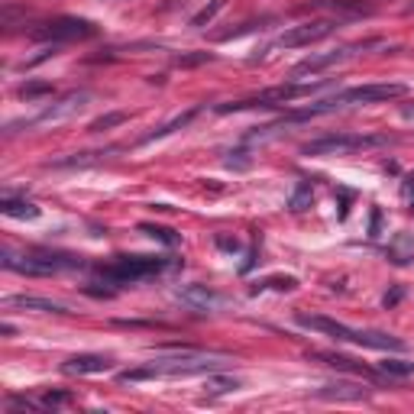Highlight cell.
<instances>
[{
	"instance_id": "obj_1",
	"label": "cell",
	"mask_w": 414,
	"mask_h": 414,
	"mask_svg": "<svg viewBox=\"0 0 414 414\" xmlns=\"http://www.w3.org/2000/svg\"><path fill=\"white\" fill-rule=\"evenodd\" d=\"M301 327L308 330H317L324 337H333L340 343H356V346H369V350H392V353H405V340L392 337V333H382V330H356V327H346L340 321H330V317H321V314H298L295 317Z\"/></svg>"
},
{
	"instance_id": "obj_2",
	"label": "cell",
	"mask_w": 414,
	"mask_h": 414,
	"mask_svg": "<svg viewBox=\"0 0 414 414\" xmlns=\"http://www.w3.org/2000/svg\"><path fill=\"white\" fill-rule=\"evenodd\" d=\"M165 269H169V262L159 256H120L113 266H100V279L113 281V285H133V281L152 279Z\"/></svg>"
},
{
	"instance_id": "obj_3",
	"label": "cell",
	"mask_w": 414,
	"mask_h": 414,
	"mask_svg": "<svg viewBox=\"0 0 414 414\" xmlns=\"http://www.w3.org/2000/svg\"><path fill=\"white\" fill-rule=\"evenodd\" d=\"M379 146H392V136L376 133V136H321V140L308 143L301 149L304 155H346V152H363V149H379Z\"/></svg>"
},
{
	"instance_id": "obj_4",
	"label": "cell",
	"mask_w": 414,
	"mask_h": 414,
	"mask_svg": "<svg viewBox=\"0 0 414 414\" xmlns=\"http://www.w3.org/2000/svg\"><path fill=\"white\" fill-rule=\"evenodd\" d=\"M327 81H314V85H279V88H269L262 94H253V98H243V100H233V104H217V113H230V110H249V107H279L288 104L295 98H304V94H314Z\"/></svg>"
},
{
	"instance_id": "obj_5",
	"label": "cell",
	"mask_w": 414,
	"mask_h": 414,
	"mask_svg": "<svg viewBox=\"0 0 414 414\" xmlns=\"http://www.w3.org/2000/svg\"><path fill=\"white\" fill-rule=\"evenodd\" d=\"M75 266H85L81 259H71V256H39V253H26V256H14L7 249L4 253V269L10 272H20V275H58L62 269H75Z\"/></svg>"
},
{
	"instance_id": "obj_6",
	"label": "cell",
	"mask_w": 414,
	"mask_h": 414,
	"mask_svg": "<svg viewBox=\"0 0 414 414\" xmlns=\"http://www.w3.org/2000/svg\"><path fill=\"white\" fill-rule=\"evenodd\" d=\"M98 36V26L88 20H78V16H58V20L43 23L39 29H33V39L39 43H78V39H91Z\"/></svg>"
},
{
	"instance_id": "obj_7",
	"label": "cell",
	"mask_w": 414,
	"mask_h": 414,
	"mask_svg": "<svg viewBox=\"0 0 414 414\" xmlns=\"http://www.w3.org/2000/svg\"><path fill=\"white\" fill-rule=\"evenodd\" d=\"M340 20H314V23H301V26H291L288 33H281L279 46H285V49H301V46H311V43H321V39H327L330 33H337Z\"/></svg>"
},
{
	"instance_id": "obj_8",
	"label": "cell",
	"mask_w": 414,
	"mask_h": 414,
	"mask_svg": "<svg viewBox=\"0 0 414 414\" xmlns=\"http://www.w3.org/2000/svg\"><path fill=\"white\" fill-rule=\"evenodd\" d=\"M91 100V91H71V94H65L58 104H52V107H46L39 117H33V120H23V127H43V123H58V120H65V117H71V113H78L81 107Z\"/></svg>"
},
{
	"instance_id": "obj_9",
	"label": "cell",
	"mask_w": 414,
	"mask_h": 414,
	"mask_svg": "<svg viewBox=\"0 0 414 414\" xmlns=\"http://www.w3.org/2000/svg\"><path fill=\"white\" fill-rule=\"evenodd\" d=\"M376 43H356V46H346V49H333V52H324V56H311L304 58V62H298L295 68H291V78H301V75H314V71H324L330 68V65H340L346 62L350 56H356L359 49H372Z\"/></svg>"
},
{
	"instance_id": "obj_10",
	"label": "cell",
	"mask_w": 414,
	"mask_h": 414,
	"mask_svg": "<svg viewBox=\"0 0 414 414\" xmlns=\"http://www.w3.org/2000/svg\"><path fill=\"white\" fill-rule=\"evenodd\" d=\"M110 369H113V359L104 356V353H78V356L62 363L65 376H98V372H110Z\"/></svg>"
},
{
	"instance_id": "obj_11",
	"label": "cell",
	"mask_w": 414,
	"mask_h": 414,
	"mask_svg": "<svg viewBox=\"0 0 414 414\" xmlns=\"http://www.w3.org/2000/svg\"><path fill=\"white\" fill-rule=\"evenodd\" d=\"M175 298H178V301H185L188 308H195V311H211V308H217V304H220V295H217V291H211L207 285H182L175 291Z\"/></svg>"
},
{
	"instance_id": "obj_12",
	"label": "cell",
	"mask_w": 414,
	"mask_h": 414,
	"mask_svg": "<svg viewBox=\"0 0 414 414\" xmlns=\"http://www.w3.org/2000/svg\"><path fill=\"white\" fill-rule=\"evenodd\" d=\"M4 308H23V311H39V314H68V308L49 298H36V295H10L4 298Z\"/></svg>"
},
{
	"instance_id": "obj_13",
	"label": "cell",
	"mask_w": 414,
	"mask_h": 414,
	"mask_svg": "<svg viewBox=\"0 0 414 414\" xmlns=\"http://www.w3.org/2000/svg\"><path fill=\"white\" fill-rule=\"evenodd\" d=\"M304 10H330V14H346V16H369L372 7L363 0H311Z\"/></svg>"
},
{
	"instance_id": "obj_14",
	"label": "cell",
	"mask_w": 414,
	"mask_h": 414,
	"mask_svg": "<svg viewBox=\"0 0 414 414\" xmlns=\"http://www.w3.org/2000/svg\"><path fill=\"white\" fill-rule=\"evenodd\" d=\"M388 259H392L395 266H408V262L414 259V237L398 233V237L388 243Z\"/></svg>"
},
{
	"instance_id": "obj_15",
	"label": "cell",
	"mask_w": 414,
	"mask_h": 414,
	"mask_svg": "<svg viewBox=\"0 0 414 414\" xmlns=\"http://www.w3.org/2000/svg\"><path fill=\"white\" fill-rule=\"evenodd\" d=\"M317 398H330V401H359V398H369L366 388L356 385H324L317 388Z\"/></svg>"
},
{
	"instance_id": "obj_16",
	"label": "cell",
	"mask_w": 414,
	"mask_h": 414,
	"mask_svg": "<svg viewBox=\"0 0 414 414\" xmlns=\"http://www.w3.org/2000/svg\"><path fill=\"white\" fill-rule=\"evenodd\" d=\"M0 211L7 214V217H16V220H36L39 217V207L29 201H16V197H4L0 201Z\"/></svg>"
},
{
	"instance_id": "obj_17",
	"label": "cell",
	"mask_w": 414,
	"mask_h": 414,
	"mask_svg": "<svg viewBox=\"0 0 414 414\" xmlns=\"http://www.w3.org/2000/svg\"><path fill=\"white\" fill-rule=\"evenodd\" d=\"M197 117V110H188V113H182V117H175V120H169V123H165V127H159L155 130V133H149L146 140L143 143H152V140H162V136H169V133H175V130H182V127H188L191 120Z\"/></svg>"
},
{
	"instance_id": "obj_18",
	"label": "cell",
	"mask_w": 414,
	"mask_h": 414,
	"mask_svg": "<svg viewBox=\"0 0 414 414\" xmlns=\"http://www.w3.org/2000/svg\"><path fill=\"white\" fill-rule=\"evenodd\" d=\"M314 359H321V363L333 366V369H353V372H363V376H372L366 366H356L350 356H337V353H314Z\"/></svg>"
},
{
	"instance_id": "obj_19",
	"label": "cell",
	"mask_w": 414,
	"mask_h": 414,
	"mask_svg": "<svg viewBox=\"0 0 414 414\" xmlns=\"http://www.w3.org/2000/svg\"><path fill=\"white\" fill-rule=\"evenodd\" d=\"M204 388H207L211 395H227V392H237L239 379H230V376H214V372H207V382H204Z\"/></svg>"
},
{
	"instance_id": "obj_20",
	"label": "cell",
	"mask_w": 414,
	"mask_h": 414,
	"mask_svg": "<svg viewBox=\"0 0 414 414\" xmlns=\"http://www.w3.org/2000/svg\"><path fill=\"white\" fill-rule=\"evenodd\" d=\"M224 4H227V0H211L207 7H204V10H197V14L191 16V26H204V23H211L214 16H217L220 10H224Z\"/></svg>"
},
{
	"instance_id": "obj_21",
	"label": "cell",
	"mask_w": 414,
	"mask_h": 414,
	"mask_svg": "<svg viewBox=\"0 0 414 414\" xmlns=\"http://www.w3.org/2000/svg\"><path fill=\"white\" fill-rule=\"evenodd\" d=\"M140 230L143 233H149L152 239H162L165 246H175L178 243V237H175V230H169V227H155V224H140Z\"/></svg>"
},
{
	"instance_id": "obj_22",
	"label": "cell",
	"mask_w": 414,
	"mask_h": 414,
	"mask_svg": "<svg viewBox=\"0 0 414 414\" xmlns=\"http://www.w3.org/2000/svg\"><path fill=\"white\" fill-rule=\"evenodd\" d=\"M379 372H385V376H398V379H405V376H414V363H401V359H385V363L379 366Z\"/></svg>"
},
{
	"instance_id": "obj_23",
	"label": "cell",
	"mask_w": 414,
	"mask_h": 414,
	"mask_svg": "<svg viewBox=\"0 0 414 414\" xmlns=\"http://www.w3.org/2000/svg\"><path fill=\"white\" fill-rule=\"evenodd\" d=\"M262 288H275V291H295L298 281L291 279V275H275V279H266L262 285H256L253 291H262Z\"/></svg>"
},
{
	"instance_id": "obj_24",
	"label": "cell",
	"mask_w": 414,
	"mask_h": 414,
	"mask_svg": "<svg viewBox=\"0 0 414 414\" xmlns=\"http://www.w3.org/2000/svg\"><path fill=\"white\" fill-rule=\"evenodd\" d=\"M52 91H56L52 85H46V81H36V85H23L20 88V98L33 100V98H43V94H52Z\"/></svg>"
},
{
	"instance_id": "obj_25",
	"label": "cell",
	"mask_w": 414,
	"mask_h": 414,
	"mask_svg": "<svg viewBox=\"0 0 414 414\" xmlns=\"http://www.w3.org/2000/svg\"><path fill=\"white\" fill-rule=\"evenodd\" d=\"M117 123H127V113H107V117L94 120L91 130H94V133H100V130H110V127H117Z\"/></svg>"
},
{
	"instance_id": "obj_26",
	"label": "cell",
	"mask_w": 414,
	"mask_h": 414,
	"mask_svg": "<svg viewBox=\"0 0 414 414\" xmlns=\"http://www.w3.org/2000/svg\"><path fill=\"white\" fill-rule=\"evenodd\" d=\"M308 204H311V188L308 185H298V191H295V197L288 201V207H291V211H304Z\"/></svg>"
},
{
	"instance_id": "obj_27",
	"label": "cell",
	"mask_w": 414,
	"mask_h": 414,
	"mask_svg": "<svg viewBox=\"0 0 414 414\" xmlns=\"http://www.w3.org/2000/svg\"><path fill=\"white\" fill-rule=\"evenodd\" d=\"M39 401H43L46 408H58V405H68L71 395H68V392H49V395H43Z\"/></svg>"
},
{
	"instance_id": "obj_28",
	"label": "cell",
	"mask_w": 414,
	"mask_h": 414,
	"mask_svg": "<svg viewBox=\"0 0 414 414\" xmlns=\"http://www.w3.org/2000/svg\"><path fill=\"white\" fill-rule=\"evenodd\" d=\"M197 62H211V56L207 52H197V56H178L175 65H197Z\"/></svg>"
},
{
	"instance_id": "obj_29",
	"label": "cell",
	"mask_w": 414,
	"mask_h": 414,
	"mask_svg": "<svg viewBox=\"0 0 414 414\" xmlns=\"http://www.w3.org/2000/svg\"><path fill=\"white\" fill-rule=\"evenodd\" d=\"M217 246H220V249H227V253H237V249H239L237 239H224V237H217Z\"/></svg>"
},
{
	"instance_id": "obj_30",
	"label": "cell",
	"mask_w": 414,
	"mask_h": 414,
	"mask_svg": "<svg viewBox=\"0 0 414 414\" xmlns=\"http://www.w3.org/2000/svg\"><path fill=\"white\" fill-rule=\"evenodd\" d=\"M379 224H382L379 211H372V230H369V237H379Z\"/></svg>"
},
{
	"instance_id": "obj_31",
	"label": "cell",
	"mask_w": 414,
	"mask_h": 414,
	"mask_svg": "<svg viewBox=\"0 0 414 414\" xmlns=\"http://www.w3.org/2000/svg\"><path fill=\"white\" fill-rule=\"evenodd\" d=\"M411 10H414V7H411Z\"/></svg>"
}]
</instances>
